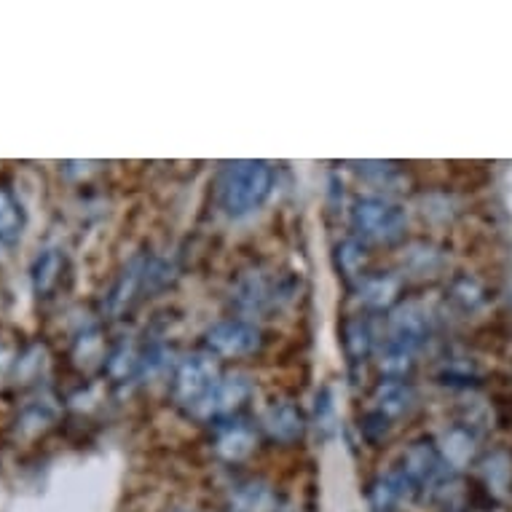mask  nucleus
<instances>
[{"label": "nucleus", "mask_w": 512, "mask_h": 512, "mask_svg": "<svg viewBox=\"0 0 512 512\" xmlns=\"http://www.w3.org/2000/svg\"><path fill=\"white\" fill-rule=\"evenodd\" d=\"M298 282L290 271L252 263L236 271V277L228 285V303L236 317L252 319L261 325V319H269L295 301Z\"/></svg>", "instance_id": "1"}, {"label": "nucleus", "mask_w": 512, "mask_h": 512, "mask_svg": "<svg viewBox=\"0 0 512 512\" xmlns=\"http://www.w3.org/2000/svg\"><path fill=\"white\" fill-rule=\"evenodd\" d=\"M277 172L269 161H228L212 180V199L226 218H247L269 202Z\"/></svg>", "instance_id": "2"}, {"label": "nucleus", "mask_w": 512, "mask_h": 512, "mask_svg": "<svg viewBox=\"0 0 512 512\" xmlns=\"http://www.w3.org/2000/svg\"><path fill=\"white\" fill-rule=\"evenodd\" d=\"M349 226L352 236L368 247H397L408 234V210L392 196L365 194L352 202Z\"/></svg>", "instance_id": "3"}, {"label": "nucleus", "mask_w": 512, "mask_h": 512, "mask_svg": "<svg viewBox=\"0 0 512 512\" xmlns=\"http://www.w3.org/2000/svg\"><path fill=\"white\" fill-rule=\"evenodd\" d=\"M202 349L218 362H244L266 349V330L244 317H220L202 333Z\"/></svg>", "instance_id": "4"}, {"label": "nucleus", "mask_w": 512, "mask_h": 512, "mask_svg": "<svg viewBox=\"0 0 512 512\" xmlns=\"http://www.w3.org/2000/svg\"><path fill=\"white\" fill-rule=\"evenodd\" d=\"M252 397H255V378L247 370H226V373H220L210 395L204 397L188 416H194L196 421L210 424V427H218L226 421L242 419V411L252 403Z\"/></svg>", "instance_id": "5"}, {"label": "nucleus", "mask_w": 512, "mask_h": 512, "mask_svg": "<svg viewBox=\"0 0 512 512\" xmlns=\"http://www.w3.org/2000/svg\"><path fill=\"white\" fill-rule=\"evenodd\" d=\"M220 373H223L220 362L212 354L204 352V349H196V352L177 357L175 368L169 373V400L177 408L191 413L204 397L210 395V389L215 387Z\"/></svg>", "instance_id": "6"}, {"label": "nucleus", "mask_w": 512, "mask_h": 512, "mask_svg": "<svg viewBox=\"0 0 512 512\" xmlns=\"http://www.w3.org/2000/svg\"><path fill=\"white\" fill-rule=\"evenodd\" d=\"M151 258V252H140L135 258H129L124 263V269L118 271L108 295H105V301H102V311L110 319L126 317L129 311L135 309L137 303L151 295V285H148Z\"/></svg>", "instance_id": "7"}, {"label": "nucleus", "mask_w": 512, "mask_h": 512, "mask_svg": "<svg viewBox=\"0 0 512 512\" xmlns=\"http://www.w3.org/2000/svg\"><path fill=\"white\" fill-rule=\"evenodd\" d=\"M392 467L408 483L413 496H427L429 488L435 486L437 480H443V456L437 454V445L427 437H419L405 445Z\"/></svg>", "instance_id": "8"}, {"label": "nucleus", "mask_w": 512, "mask_h": 512, "mask_svg": "<svg viewBox=\"0 0 512 512\" xmlns=\"http://www.w3.org/2000/svg\"><path fill=\"white\" fill-rule=\"evenodd\" d=\"M258 448H261V432L244 419L212 427L210 454L223 467H242L258 454Z\"/></svg>", "instance_id": "9"}, {"label": "nucleus", "mask_w": 512, "mask_h": 512, "mask_svg": "<svg viewBox=\"0 0 512 512\" xmlns=\"http://www.w3.org/2000/svg\"><path fill=\"white\" fill-rule=\"evenodd\" d=\"M429 330H432V319H429L427 309L419 301H403L387 314L384 344L419 354L421 346L427 344Z\"/></svg>", "instance_id": "10"}, {"label": "nucleus", "mask_w": 512, "mask_h": 512, "mask_svg": "<svg viewBox=\"0 0 512 512\" xmlns=\"http://www.w3.org/2000/svg\"><path fill=\"white\" fill-rule=\"evenodd\" d=\"M306 429H309L306 413L301 411V405L287 397H279L266 405L258 419V432L263 440H269L271 445H279V448H293L301 443L306 437Z\"/></svg>", "instance_id": "11"}, {"label": "nucleus", "mask_w": 512, "mask_h": 512, "mask_svg": "<svg viewBox=\"0 0 512 512\" xmlns=\"http://www.w3.org/2000/svg\"><path fill=\"white\" fill-rule=\"evenodd\" d=\"M405 301V279L397 269L370 271L360 285L354 287V303L362 314H389L397 303Z\"/></svg>", "instance_id": "12"}, {"label": "nucleus", "mask_w": 512, "mask_h": 512, "mask_svg": "<svg viewBox=\"0 0 512 512\" xmlns=\"http://www.w3.org/2000/svg\"><path fill=\"white\" fill-rule=\"evenodd\" d=\"M370 411L381 413L389 424H403L419 408V389L411 381H395V378H381L376 387L370 389L368 400Z\"/></svg>", "instance_id": "13"}, {"label": "nucleus", "mask_w": 512, "mask_h": 512, "mask_svg": "<svg viewBox=\"0 0 512 512\" xmlns=\"http://www.w3.org/2000/svg\"><path fill=\"white\" fill-rule=\"evenodd\" d=\"M282 496L271 480L250 475L231 483L223 496V512H279Z\"/></svg>", "instance_id": "14"}, {"label": "nucleus", "mask_w": 512, "mask_h": 512, "mask_svg": "<svg viewBox=\"0 0 512 512\" xmlns=\"http://www.w3.org/2000/svg\"><path fill=\"white\" fill-rule=\"evenodd\" d=\"M341 349L346 354V362L352 368H360L365 362H370L378 352L376 330L370 322V314H346L341 322Z\"/></svg>", "instance_id": "15"}, {"label": "nucleus", "mask_w": 512, "mask_h": 512, "mask_svg": "<svg viewBox=\"0 0 512 512\" xmlns=\"http://www.w3.org/2000/svg\"><path fill=\"white\" fill-rule=\"evenodd\" d=\"M443 269V250L432 242H408L397 250V274L403 279H432Z\"/></svg>", "instance_id": "16"}, {"label": "nucleus", "mask_w": 512, "mask_h": 512, "mask_svg": "<svg viewBox=\"0 0 512 512\" xmlns=\"http://www.w3.org/2000/svg\"><path fill=\"white\" fill-rule=\"evenodd\" d=\"M408 499H413V491L395 467L376 472L368 483V504L373 512H400Z\"/></svg>", "instance_id": "17"}, {"label": "nucleus", "mask_w": 512, "mask_h": 512, "mask_svg": "<svg viewBox=\"0 0 512 512\" xmlns=\"http://www.w3.org/2000/svg\"><path fill=\"white\" fill-rule=\"evenodd\" d=\"M352 172L376 196H392L395 199V194L405 191V183H408L405 167H400L395 161H354Z\"/></svg>", "instance_id": "18"}, {"label": "nucleus", "mask_w": 512, "mask_h": 512, "mask_svg": "<svg viewBox=\"0 0 512 512\" xmlns=\"http://www.w3.org/2000/svg\"><path fill=\"white\" fill-rule=\"evenodd\" d=\"M333 263L338 277L354 290L370 274V247L362 244L357 236H344L333 247Z\"/></svg>", "instance_id": "19"}, {"label": "nucleus", "mask_w": 512, "mask_h": 512, "mask_svg": "<svg viewBox=\"0 0 512 512\" xmlns=\"http://www.w3.org/2000/svg\"><path fill=\"white\" fill-rule=\"evenodd\" d=\"M68 261H65V252L51 247L43 250L33 263V290L38 298H51V293H57V287L62 285Z\"/></svg>", "instance_id": "20"}, {"label": "nucleus", "mask_w": 512, "mask_h": 512, "mask_svg": "<svg viewBox=\"0 0 512 512\" xmlns=\"http://www.w3.org/2000/svg\"><path fill=\"white\" fill-rule=\"evenodd\" d=\"M102 373L113 381V384H124L129 378L140 376V346L132 341H118L110 346L102 362Z\"/></svg>", "instance_id": "21"}, {"label": "nucleus", "mask_w": 512, "mask_h": 512, "mask_svg": "<svg viewBox=\"0 0 512 512\" xmlns=\"http://www.w3.org/2000/svg\"><path fill=\"white\" fill-rule=\"evenodd\" d=\"M22 231H25V210H22L14 188L6 180H0V242H19Z\"/></svg>", "instance_id": "22"}, {"label": "nucleus", "mask_w": 512, "mask_h": 512, "mask_svg": "<svg viewBox=\"0 0 512 512\" xmlns=\"http://www.w3.org/2000/svg\"><path fill=\"white\" fill-rule=\"evenodd\" d=\"M54 419H57V411L49 403L27 405L22 416L17 419V432L25 437H38L54 424Z\"/></svg>", "instance_id": "23"}, {"label": "nucleus", "mask_w": 512, "mask_h": 512, "mask_svg": "<svg viewBox=\"0 0 512 512\" xmlns=\"http://www.w3.org/2000/svg\"><path fill=\"white\" fill-rule=\"evenodd\" d=\"M392 432H395V424H389V421L384 419L381 413L370 411V408L362 413L360 435L368 445H373V448H381V445H387L389 437H392Z\"/></svg>", "instance_id": "24"}, {"label": "nucleus", "mask_w": 512, "mask_h": 512, "mask_svg": "<svg viewBox=\"0 0 512 512\" xmlns=\"http://www.w3.org/2000/svg\"><path fill=\"white\" fill-rule=\"evenodd\" d=\"M314 421H317V429H330L333 424V397H330V389L322 387L314 397Z\"/></svg>", "instance_id": "25"}, {"label": "nucleus", "mask_w": 512, "mask_h": 512, "mask_svg": "<svg viewBox=\"0 0 512 512\" xmlns=\"http://www.w3.org/2000/svg\"><path fill=\"white\" fill-rule=\"evenodd\" d=\"M169 512H194V510H169Z\"/></svg>", "instance_id": "26"}]
</instances>
